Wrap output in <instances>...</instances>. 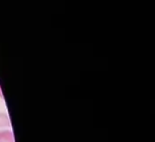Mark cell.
<instances>
[{"label":"cell","instance_id":"6da1fadb","mask_svg":"<svg viewBox=\"0 0 155 142\" xmlns=\"http://www.w3.org/2000/svg\"><path fill=\"white\" fill-rule=\"evenodd\" d=\"M0 142H15L14 133L10 130H0Z\"/></svg>","mask_w":155,"mask_h":142},{"label":"cell","instance_id":"7a4b0ae2","mask_svg":"<svg viewBox=\"0 0 155 142\" xmlns=\"http://www.w3.org/2000/svg\"><path fill=\"white\" fill-rule=\"evenodd\" d=\"M11 126V121L7 114L0 112V130H7Z\"/></svg>","mask_w":155,"mask_h":142}]
</instances>
